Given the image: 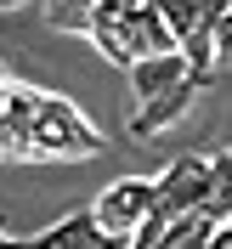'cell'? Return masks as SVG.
Listing matches in <instances>:
<instances>
[{
    "label": "cell",
    "mask_w": 232,
    "mask_h": 249,
    "mask_svg": "<svg viewBox=\"0 0 232 249\" xmlns=\"http://www.w3.org/2000/svg\"><path fill=\"white\" fill-rule=\"evenodd\" d=\"M108 153V136L57 91H34V164H74Z\"/></svg>",
    "instance_id": "6da1fadb"
},
{
    "label": "cell",
    "mask_w": 232,
    "mask_h": 249,
    "mask_svg": "<svg viewBox=\"0 0 232 249\" xmlns=\"http://www.w3.org/2000/svg\"><path fill=\"white\" fill-rule=\"evenodd\" d=\"M176 34V51L187 57L193 74H215V23L232 0H153Z\"/></svg>",
    "instance_id": "7a4b0ae2"
},
{
    "label": "cell",
    "mask_w": 232,
    "mask_h": 249,
    "mask_svg": "<svg viewBox=\"0 0 232 249\" xmlns=\"http://www.w3.org/2000/svg\"><path fill=\"white\" fill-rule=\"evenodd\" d=\"M153 210L164 215H187V210H210L215 215V170L210 153H181L153 176Z\"/></svg>",
    "instance_id": "3957f363"
},
{
    "label": "cell",
    "mask_w": 232,
    "mask_h": 249,
    "mask_svg": "<svg viewBox=\"0 0 232 249\" xmlns=\"http://www.w3.org/2000/svg\"><path fill=\"white\" fill-rule=\"evenodd\" d=\"M204 85H215V74H193V68H187L170 91H159V96H147V102H136V113L125 119V136H130V142H153L159 130H170V124L193 108V96H198Z\"/></svg>",
    "instance_id": "277c9868"
},
{
    "label": "cell",
    "mask_w": 232,
    "mask_h": 249,
    "mask_svg": "<svg viewBox=\"0 0 232 249\" xmlns=\"http://www.w3.org/2000/svg\"><path fill=\"white\" fill-rule=\"evenodd\" d=\"M96 221L108 227V232L130 238L142 227V221L153 215V176H119V181H108L102 193H96Z\"/></svg>",
    "instance_id": "5b68a950"
},
{
    "label": "cell",
    "mask_w": 232,
    "mask_h": 249,
    "mask_svg": "<svg viewBox=\"0 0 232 249\" xmlns=\"http://www.w3.org/2000/svg\"><path fill=\"white\" fill-rule=\"evenodd\" d=\"M29 249H130V238L108 232L102 221H96V210H68L62 221H51L46 232L23 238Z\"/></svg>",
    "instance_id": "8992f818"
},
{
    "label": "cell",
    "mask_w": 232,
    "mask_h": 249,
    "mask_svg": "<svg viewBox=\"0 0 232 249\" xmlns=\"http://www.w3.org/2000/svg\"><path fill=\"white\" fill-rule=\"evenodd\" d=\"M34 91L40 85H17L12 79V91L0 102V159L34 164Z\"/></svg>",
    "instance_id": "52a82bcc"
},
{
    "label": "cell",
    "mask_w": 232,
    "mask_h": 249,
    "mask_svg": "<svg viewBox=\"0 0 232 249\" xmlns=\"http://www.w3.org/2000/svg\"><path fill=\"white\" fill-rule=\"evenodd\" d=\"M125 74H130V91H136V102H147V96L170 91L176 79L187 74V57H181V51H164V57H142V62H130Z\"/></svg>",
    "instance_id": "ba28073f"
},
{
    "label": "cell",
    "mask_w": 232,
    "mask_h": 249,
    "mask_svg": "<svg viewBox=\"0 0 232 249\" xmlns=\"http://www.w3.org/2000/svg\"><path fill=\"white\" fill-rule=\"evenodd\" d=\"M221 68H232V6L221 12V23H215V74Z\"/></svg>",
    "instance_id": "9c48e42d"
},
{
    "label": "cell",
    "mask_w": 232,
    "mask_h": 249,
    "mask_svg": "<svg viewBox=\"0 0 232 249\" xmlns=\"http://www.w3.org/2000/svg\"><path fill=\"white\" fill-rule=\"evenodd\" d=\"M204 249H232V221H215L210 238H204Z\"/></svg>",
    "instance_id": "30bf717a"
},
{
    "label": "cell",
    "mask_w": 232,
    "mask_h": 249,
    "mask_svg": "<svg viewBox=\"0 0 232 249\" xmlns=\"http://www.w3.org/2000/svg\"><path fill=\"white\" fill-rule=\"evenodd\" d=\"M23 6H29V0H0V12H23Z\"/></svg>",
    "instance_id": "8fae6325"
},
{
    "label": "cell",
    "mask_w": 232,
    "mask_h": 249,
    "mask_svg": "<svg viewBox=\"0 0 232 249\" xmlns=\"http://www.w3.org/2000/svg\"><path fill=\"white\" fill-rule=\"evenodd\" d=\"M6 91H12V79H6V74H0V102H6Z\"/></svg>",
    "instance_id": "7c38bea8"
}]
</instances>
